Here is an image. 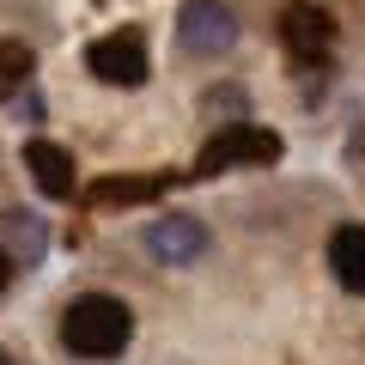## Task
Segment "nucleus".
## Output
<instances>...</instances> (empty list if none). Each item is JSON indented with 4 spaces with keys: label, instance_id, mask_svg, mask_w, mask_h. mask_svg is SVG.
Here are the masks:
<instances>
[{
    "label": "nucleus",
    "instance_id": "obj_4",
    "mask_svg": "<svg viewBox=\"0 0 365 365\" xmlns=\"http://www.w3.org/2000/svg\"><path fill=\"white\" fill-rule=\"evenodd\" d=\"M280 43H287V55L299 67H317L335 49V19H329L317 0H292L287 13H280Z\"/></svg>",
    "mask_w": 365,
    "mask_h": 365
},
{
    "label": "nucleus",
    "instance_id": "obj_6",
    "mask_svg": "<svg viewBox=\"0 0 365 365\" xmlns=\"http://www.w3.org/2000/svg\"><path fill=\"white\" fill-rule=\"evenodd\" d=\"M146 250H153L165 268H189V262L207 256V225L189 220V213H165V220L146 225Z\"/></svg>",
    "mask_w": 365,
    "mask_h": 365
},
{
    "label": "nucleus",
    "instance_id": "obj_1",
    "mask_svg": "<svg viewBox=\"0 0 365 365\" xmlns=\"http://www.w3.org/2000/svg\"><path fill=\"white\" fill-rule=\"evenodd\" d=\"M61 341H67V353H79V359H116V353L134 341V311L122 299H110V292H86V299L67 304Z\"/></svg>",
    "mask_w": 365,
    "mask_h": 365
},
{
    "label": "nucleus",
    "instance_id": "obj_12",
    "mask_svg": "<svg viewBox=\"0 0 365 365\" xmlns=\"http://www.w3.org/2000/svg\"><path fill=\"white\" fill-rule=\"evenodd\" d=\"M13 287V256H6V250H0V292Z\"/></svg>",
    "mask_w": 365,
    "mask_h": 365
},
{
    "label": "nucleus",
    "instance_id": "obj_3",
    "mask_svg": "<svg viewBox=\"0 0 365 365\" xmlns=\"http://www.w3.org/2000/svg\"><path fill=\"white\" fill-rule=\"evenodd\" d=\"M177 43H182V55H195V61H220V55L237 43V13L225 6V0H182Z\"/></svg>",
    "mask_w": 365,
    "mask_h": 365
},
{
    "label": "nucleus",
    "instance_id": "obj_13",
    "mask_svg": "<svg viewBox=\"0 0 365 365\" xmlns=\"http://www.w3.org/2000/svg\"><path fill=\"white\" fill-rule=\"evenodd\" d=\"M0 365H6V353H0Z\"/></svg>",
    "mask_w": 365,
    "mask_h": 365
},
{
    "label": "nucleus",
    "instance_id": "obj_11",
    "mask_svg": "<svg viewBox=\"0 0 365 365\" xmlns=\"http://www.w3.org/2000/svg\"><path fill=\"white\" fill-rule=\"evenodd\" d=\"M31 73H37V55H31L25 43L6 37V43H0V104H13L19 91L31 86Z\"/></svg>",
    "mask_w": 365,
    "mask_h": 365
},
{
    "label": "nucleus",
    "instance_id": "obj_10",
    "mask_svg": "<svg viewBox=\"0 0 365 365\" xmlns=\"http://www.w3.org/2000/svg\"><path fill=\"white\" fill-rule=\"evenodd\" d=\"M329 268L347 292H365V225H335L329 237Z\"/></svg>",
    "mask_w": 365,
    "mask_h": 365
},
{
    "label": "nucleus",
    "instance_id": "obj_2",
    "mask_svg": "<svg viewBox=\"0 0 365 365\" xmlns=\"http://www.w3.org/2000/svg\"><path fill=\"white\" fill-rule=\"evenodd\" d=\"M287 153L274 128H256V122H225L195 158V177H220V170H237V165H274Z\"/></svg>",
    "mask_w": 365,
    "mask_h": 365
},
{
    "label": "nucleus",
    "instance_id": "obj_7",
    "mask_svg": "<svg viewBox=\"0 0 365 365\" xmlns=\"http://www.w3.org/2000/svg\"><path fill=\"white\" fill-rule=\"evenodd\" d=\"M0 250L13 256V268H43V256H49V225L31 207H13L0 220Z\"/></svg>",
    "mask_w": 365,
    "mask_h": 365
},
{
    "label": "nucleus",
    "instance_id": "obj_8",
    "mask_svg": "<svg viewBox=\"0 0 365 365\" xmlns=\"http://www.w3.org/2000/svg\"><path fill=\"white\" fill-rule=\"evenodd\" d=\"M25 170L31 177H37V189L49 201H67L73 195V153H67V146H55V140H25Z\"/></svg>",
    "mask_w": 365,
    "mask_h": 365
},
{
    "label": "nucleus",
    "instance_id": "obj_9",
    "mask_svg": "<svg viewBox=\"0 0 365 365\" xmlns=\"http://www.w3.org/2000/svg\"><path fill=\"white\" fill-rule=\"evenodd\" d=\"M165 189H170V177H104L86 189V201L91 207H140V201H158Z\"/></svg>",
    "mask_w": 365,
    "mask_h": 365
},
{
    "label": "nucleus",
    "instance_id": "obj_5",
    "mask_svg": "<svg viewBox=\"0 0 365 365\" xmlns=\"http://www.w3.org/2000/svg\"><path fill=\"white\" fill-rule=\"evenodd\" d=\"M86 67L104 86H122V91H134V86H146V43H140V31H110V37H98L86 49Z\"/></svg>",
    "mask_w": 365,
    "mask_h": 365
}]
</instances>
